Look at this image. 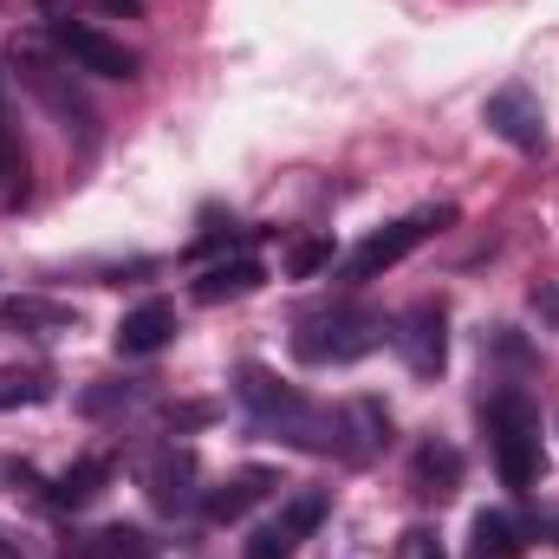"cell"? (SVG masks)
Listing matches in <instances>:
<instances>
[{"label": "cell", "instance_id": "19", "mask_svg": "<svg viewBox=\"0 0 559 559\" xmlns=\"http://www.w3.org/2000/svg\"><path fill=\"white\" fill-rule=\"evenodd\" d=\"M455 481H462V455L449 442H423L417 449V488L423 495H455Z\"/></svg>", "mask_w": 559, "mask_h": 559}, {"label": "cell", "instance_id": "6", "mask_svg": "<svg viewBox=\"0 0 559 559\" xmlns=\"http://www.w3.org/2000/svg\"><path fill=\"white\" fill-rule=\"evenodd\" d=\"M449 222H455V209H449V202H436V209H417V215H404V222L378 228L371 241H358V248H352L345 280H378V274H391L404 254H417L423 241H429L436 228H449Z\"/></svg>", "mask_w": 559, "mask_h": 559}, {"label": "cell", "instance_id": "4", "mask_svg": "<svg viewBox=\"0 0 559 559\" xmlns=\"http://www.w3.org/2000/svg\"><path fill=\"white\" fill-rule=\"evenodd\" d=\"M46 46H52L66 66L92 72V79H138V52H131L124 39L98 33V26H92V20H79V13L46 7Z\"/></svg>", "mask_w": 559, "mask_h": 559}, {"label": "cell", "instance_id": "23", "mask_svg": "<svg viewBox=\"0 0 559 559\" xmlns=\"http://www.w3.org/2000/svg\"><path fill=\"white\" fill-rule=\"evenodd\" d=\"M404 559H442L436 534H429V527H411V534H404Z\"/></svg>", "mask_w": 559, "mask_h": 559}, {"label": "cell", "instance_id": "17", "mask_svg": "<svg viewBox=\"0 0 559 559\" xmlns=\"http://www.w3.org/2000/svg\"><path fill=\"white\" fill-rule=\"evenodd\" d=\"M66 559H156V547L143 540L138 527H98V534H85V540H72Z\"/></svg>", "mask_w": 559, "mask_h": 559}, {"label": "cell", "instance_id": "2", "mask_svg": "<svg viewBox=\"0 0 559 559\" xmlns=\"http://www.w3.org/2000/svg\"><path fill=\"white\" fill-rule=\"evenodd\" d=\"M241 404L254 411L261 429H274L286 442H299V449H319L325 455V442H332V411H319V404H306L293 384H280L267 365H241Z\"/></svg>", "mask_w": 559, "mask_h": 559}, {"label": "cell", "instance_id": "12", "mask_svg": "<svg viewBox=\"0 0 559 559\" xmlns=\"http://www.w3.org/2000/svg\"><path fill=\"white\" fill-rule=\"evenodd\" d=\"M169 338H176V306L169 299H143L138 312L118 319V352L124 358H156Z\"/></svg>", "mask_w": 559, "mask_h": 559}, {"label": "cell", "instance_id": "5", "mask_svg": "<svg viewBox=\"0 0 559 559\" xmlns=\"http://www.w3.org/2000/svg\"><path fill=\"white\" fill-rule=\"evenodd\" d=\"M488 436H495V468L514 495H534L540 481V423L521 397H495L488 404Z\"/></svg>", "mask_w": 559, "mask_h": 559}, {"label": "cell", "instance_id": "24", "mask_svg": "<svg viewBox=\"0 0 559 559\" xmlns=\"http://www.w3.org/2000/svg\"><path fill=\"white\" fill-rule=\"evenodd\" d=\"M98 13H111V20H138L143 13V0H92Z\"/></svg>", "mask_w": 559, "mask_h": 559}, {"label": "cell", "instance_id": "14", "mask_svg": "<svg viewBox=\"0 0 559 559\" xmlns=\"http://www.w3.org/2000/svg\"><path fill=\"white\" fill-rule=\"evenodd\" d=\"M527 554V527L508 508H481L468 521V559H521Z\"/></svg>", "mask_w": 559, "mask_h": 559}, {"label": "cell", "instance_id": "7", "mask_svg": "<svg viewBox=\"0 0 559 559\" xmlns=\"http://www.w3.org/2000/svg\"><path fill=\"white\" fill-rule=\"evenodd\" d=\"M384 442H391V411H384L378 397H352V404H338V411H332V442H325V455L371 462Z\"/></svg>", "mask_w": 559, "mask_h": 559}, {"label": "cell", "instance_id": "11", "mask_svg": "<svg viewBox=\"0 0 559 559\" xmlns=\"http://www.w3.org/2000/svg\"><path fill=\"white\" fill-rule=\"evenodd\" d=\"M143 488H150V501H156V508H169V514H176V508H189V501H195V455H189V449H176V442H169V449H156V455H150V468H143Z\"/></svg>", "mask_w": 559, "mask_h": 559}, {"label": "cell", "instance_id": "26", "mask_svg": "<svg viewBox=\"0 0 559 559\" xmlns=\"http://www.w3.org/2000/svg\"><path fill=\"white\" fill-rule=\"evenodd\" d=\"M0 111H7V72H0Z\"/></svg>", "mask_w": 559, "mask_h": 559}, {"label": "cell", "instance_id": "22", "mask_svg": "<svg viewBox=\"0 0 559 559\" xmlns=\"http://www.w3.org/2000/svg\"><path fill=\"white\" fill-rule=\"evenodd\" d=\"M286 267H293V274H299V280H312V274H319V267H332V241H299Z\"/></svg>", "mask_w": 559, "mask_h": 559}, {"label": "cell", "instance_id": "3", "mask_svg": "<svg viewBox=\"0 0 559 559\" xmlns=\"http://www.w3.org/2000/svg\"><path fill=\"white\" fill-rule=\"evenodd\" d=\"M13 72H20V85L66 124V131H79V138H92V124H98V111H92V98L79 92V66H66L52 46H39V39H13Z\"/></svg>", "mask_w": 559, "mask_h": 559}, {"label": "cell", "instance_id": "16", "mask_svg": "<svg viewBox=\"0 0 559 559\" xmlns=\"http://www.w3.org/2000/svg\"><path fill=\"white\" fill-rule=\"evenodd\" d=\"M105 481H111V455H85L52 481V508H85V501L105 495Z\"/></svg>", "mask_w": 559, "mask_h": 559}, {"label": "cell", "instance_id": "25", "mask_svg": "<svg viewBox=\"0 0 559 559\" xmlns=\"http://www.w3.org/2000/svg\"><path fill=\"white\" fill-rule=\"evenodd\" d=\"M0 559H20V547H7V540H0Z\"/></svg>", "mask_w": 559, "mask_h": 559}, {"label": "cell", "instance_id": "13", "mask_svg": "<svg viewBox=\"0 0 559 559\" xmlns=\"http://www.w3.org/2000/svg\"><path fill=\"white\" fill-rule=\"evenodd\" d=\"M274 495V468H241V475H228L222 488H209L202 495V514L215 521V527H235L254 501H267Z\"/></svg>", "mask_w": 559, "mask_h": 559}, {"label": "cell", "instance_id": "10", "mask_svg": "<svg viewBox=\"0 0 559 559\" xmlns=\"http://www.w3.org/2000/svg\"><path fill=\"white\" fill-rule=\"evenodd\" d=\"M0 332H13V338H59V332H79V312L59 306V299H39V293H13V299H0Z\"/></svg>", "mask_w": 559, "mask_h": 559}, {"label": "cell", "instance_id": "9", "mask_svg": "<svg viewBox=\"0 0 559 559\" xmlns=\"http://www.w3.org/2000/svg\"><path fill=\"white\" fill-rule=\"evenodd\" d=\"M481 124H488L501 143H514L521 156L547 150V124H540V105H534V92H527V85H501V92H488Z\"/></svg>", "mask_w": 559, "mask_h": 559}, {"label": "cell", "instance_id": "1", "mask_svg": "<svg viewBox=\"0 0 559 559\" xmlns=\"http://www.w3.org/2000/svg\"><path fill=\"white\" fill-rule=\"evenodd\" d=\"M378 345H384V312L352 306V299L319 306V312H306V319L293 325V358H299V365H358V358L378 352Z\"/></svg>", "mask_w": 559, "mask_h": 559}, {"label": "cell", "instance_id": "8", "mask_svg": "<svg viewBox=\"0 0 559 559\" xmlns=\"http://www.w3.org/2000/svg\"><path fill=\"white\" fill-rule=\"evenodd\" d=\"M391 338H397V352H404V365H411L417 378H436V371L449 365V312H442L436 299L411 306Z\"/></svg>", "mask_w": 559, "mask_h": 559}, {"label": "cell", "instance_id": "20", "mask_svg": "<svg viewBox=\"0 0 559 559\" xmlns=\"http://www.w3.org/2000/svg\"><path fill=\"white\" fill-rule=\"evenodd\" d=\"M325 508H332V495H325V488H306V495H293V501L280 508L274 521H280V534H286V540L299 547V540H312V534H319Z\"/></svg>", "mask_w": 559, "mask_h": 559}, {"label": "cell", "instance_id": "18", "mask_svg": "<svg viewBox=\"0 0 559 559\" xmlns=\"http://www.w3.org/2000/svg\"><path fill=\"white\" fill-rule=\"evenodd\" d=\"M52 397V371L46 365H0V411H33Z\"/></svg>", "mask_w": 559, "mask_h": 559}, {"label": "cell", "instance_id": "15", "mask_svg": "<svg viewBox=\"0 0 559 559\" xmlns=\"http://www.w3.org/2000/svg\"><path fill=\"white\" fill-rule=\"evenodd\" d=\"M261 280H267V267H261L254 254H228V261L202 267V280H195V299H202V306H222V299H241V293H254Z\"/></svg>", "mask_w": 559, "mask_h": 559}, {"label": "cell", "instance_id": "21", "mask_svg": "<svg viewBox=\"0 0 559 559\" xmlns=\"http://www.w3.org/2000/svg\"><path fill=\"white\" fill-rule=\"evenodd\" d=\"M293 554H299V547H293V540L280 534V521H267V527H254V540L241 547V559H293Z\"/></svg>", "mask_w": 559, "mask_h": 559}]
</instances>
